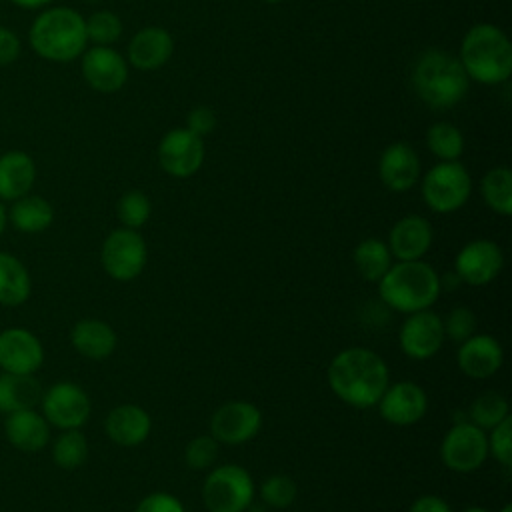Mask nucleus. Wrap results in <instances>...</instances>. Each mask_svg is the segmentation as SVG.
Here are the masks:
<instances>
[{
  "label": "nucleus",
  "mask_w": 512,
  "mask_h": 512,
  "mask_svg": "<svg viewBox=\"0 0 512 512\" xmlns=\"http://www.w3.org/2000/svg\"><path fill=\"white\" fill-rule=\"evenodd\" d=\"M470 422L482 430H492L496 424H500L504 418L510 416L508 412V402L502 394L488 390L480 394L468 410Z\"/></svg>",
  "instance_id": "obj_32"
},
{
  "label": "nucleus",
  "mask_w": 512,
  "mask_h": 512,
  "mask_svg": "<svg viewBox=\"0 0 512 512\" xmlns=\"http://www.w3.org/2000/svg\"><path fill=\"white\" fill-rule=\"evenodd\" d=\"M262 426V414L252 402L232 400L216 408L210 418V436L216 442L238 446L252 440Z\"/></svg>",
  "instance_id": "obj_11"
},
{
  "label": "nucleus",
  "mask_w": 512,
  "mask_h": 512,
  "mask_svg": "<svg viewBox=\"0 0 512 512\" xmlns=\"http://www.w3.org/2000/svg\"><path fill=\"white\" fill-rule=\"evenodd\" d=\"M8 220L18 232L24 234H38L50 228L54 220V208L52 204L36 194H26L12 202Z\"/></svg>",
  "instance_id": "obj_27"
},
{
  "label": "nucleus",
  "mask_w": 512,
  "mask_h": 512,
  "mask_svg": "<svg viewBox=\"0 0 512 512\" xmlns=\"http://www.w3.org/2000/svg\"><path fill=\"white\" fill-rule=\"evenodd\" d=\"M442 326H444V336H450L454 342H464L476 330V316L470 308L458 306L446 316V320H442Z\"/></svg>",
  "instance_id": "obj_38"
},
{
  "label": "nucleus",
  "mask_w": 512,
  "mask_h": 512,
  "mask_svg": "<svg viewBox=\"0 0 512 512\" xmlns=\"http://www.w3.org/2000/svg\"><path fill=\"white\" fill-rule=\"evenodd\" d=\"M354 266L358 274L368 282H378L392 266V254L388 244L378 238H366L354 248Z\"/></svg>",
  "instance_id": "obj_29"
},
{
  "label": "nucleus",
  "mask_w": 512,
  "mask_h": 512,
  "mask_svg": "<svg viewBox=\"0 0 512 512\" xmlns=\"http://www.w3.org/2000/svg\"><path fill=\"white\" fill-rule=\"evenodd\" d=\"M150 212H152L150 200L140 190H130L122 194L116 206L118 220L124 224V228H132V230L144 226L150 218Z\"/></svg>",
  "instance_id": "obj_34"
},
{
  "label": "nucleus",
  "mask_w": 512,
  "mask_h": 512,
  "mask_svg": "<svg viewBox=\"0 0 512 512\" xmlns=\"http://www.w3.org/2000/svg\"><path fill=\"white\" fill-rule=\"evenodd\" d=\"M152 428L148 412L138 404H120L112 408L104 420V430L108 438L124 448L142 444Z\"/></svg>",
  "instance_id": "obj_22"
},
{
  "label": "nucleus",
  "mask_w": 512,
  "mask_h": 512,
  "mask_svg": "<svg viewBox=\"0 0 512 512\" xmlns=\"http://www.w3.org/2000/svg\"><path fill=\"white\" fill-rule=\"evenodd\" d=\"M216 128V114L212 108L208 106H196L188 112L186 116V130L194 132L196 136H206L210 132H214Z\"/></svg>",
  "instance_id": "obj_41"
},
{
  "label": "nucleus",
  "mask_w": 512,
  "mask_h": 512,
  "mask_svg": "<svg viewBox=\"0 0 512 512\" xmlns=\"http://www.w3.org/2000/svg\"><path fill=\"white\" fill-rule=\"evenodd\" d=\"M4 434L8 442L22 452H36L50 440V424L34 408L6 414Z\"/></svg>",
  "instance_id": "obj_23"
},
{
  "label": "nucleus",
  "mask_w": 512,
  "mask_h": 512,
  "mask_svg": "<svg viewBox=\"0 0 512 512\" xmlns=\"http://www.w3.org/2000/svg\"><path fill=\"white\" fill-rule=\"evenodd\" d=\"M432 238L434 232L430 222L422 216L408 214L392 226L388 236V250L398 258V262L420 260L432 246Z\"/></svg>",
  "instance_id": "obj_20"
},
{
  "label": "nucleus",
  "mask_w": 512,
  "mask_h": 512,
  "mask_svg": "<svg viewBox=\"0 0 512 512\" xmlns=\"http://www.w3.org/2000/svg\"><path fill=\"white\" fill-rule=\"evenodd\" d=\"M136 512H186V508L168 492H152L138 502Z\"/></svg>",
  "instance_id": "obj_40"
},
{
  "label": "nucleus",
  "mask_w": 512,
  "mask_h": 512,
  "mask_svg": "<svg viewBox=\"0 0 512 512\" xmlns=\"http://www.w3.org/2000/svg\"><path fill=\"white\" fill-rule=\"evenodd\" d=\"M146 242L132 228L112 230L100 250V260L106 274L118 282H130L146 266Z\"/></svg>",
  "instance_id": "obj_8"
},
{
  "label": "nucleus",
  "mask_w": 512,
  "mask_h": 512,
  "mask_svg": "<svg viewBox=\"0 0 512 512\" xmlns=\"http://www.w3.org/2000/svg\"><path fill=\"white\" fill-rule=\"evenodd\" d=\"M412 84L420 100L428 106L452 108L466 96L470 78L456 56L432 48L416 60Z\"/></svg>",
  "instance_id": "obj_5"
},
{
  "label": "nucleus",
  "mask_w": 512,
  "mask_h": 512,
  "mask_svg": "<svg viewBox=\"0 0 512 512\" xmlns=\"http://www.w3.org/2000/svg\"><path fill=\"white\" fill-rule=\"evenodd\" d=\"M386 362L368 348H346L328 366L330 390L352 408L376 406L388 388Z\"/></svg>",
  "instance_id": "obj_1"
},
{
  "label": "nucleus",
  "mask_w": 512,
  "mask_h": 512,
  "mask_svg": "<svg viewBox=\"0 0 512 512\" xmlns=\"http://www.w3.org/2000/svg\"><path fill=\"white\" fill-rule=\"evenodd\" d=\"M408 512H452V508L448 506V502L444 498L426 494V496H420L418 500H414Z\"/></svg>",
  "instance_id": "obj_43"
},
{
  "label": "nucleus",
  "mask_w": 512,
  "mask_h": 512,
  "mask_svg": "<svg viewBox=\"0 0 512 512\" xmlns=\"http://www.w3.org/2000/svg\"><path fill=\"white\" fill-rule=\"evenodd\" d=\"M86 458H88V442H86V436L80 432V428L64 430L56 438L52 446V460L56 462V466L64 470H74L82 466Z\"/></svg>",
  "instance_id": "obj_33"
},
{
  "label": "nucleus",
  "mask_w": 512,
  "mask_h": 512,
  "mask_svg": "<svg viewBox=\"0 0 512 512\" xmlns=\"http://www.w3.org/2000/svg\"><path fill=\"white\" fill-rule=\"evenodd\" d=\"M10 2L20 6V8H26V10H36V8H42V6L50 4L52 0H10Z\"/></svg>",
  "instance_id": "obj_44"
},
{
  "label": "nucleus",
  "mask_w": 512,
  "mask_h": 512,
  "mask_svg": "<svg viewBox=\"0 0 512 512\" xmlns=\"http://www.w3.org/2000/svg\"><path fill=\"white\" fill-rule=\"evenodd\" d=\"M458 60L468 78L480 84H500L512 72V46L498 26L476 24L464 34Z\"/></svg>",
  "instance_id": "obj_3"
},
{
  "label": "nucleus",
  "mask_w": 512,
  "mask_h": 512,
  "mask_svg": "<svg viewBox=\"0 0 512 512\" xmlns=\"http://www.w3.org/2000/svg\"><path fill=\"white\" fill-rule=\"evenodd\" d=\"M88 2H98V0H88Z\"/></svg>",
  "instance_id": "obj_49"
},
{
  "label": "nucleus",
  "mask_w": 512,
  "mask_h": 512,
  "mask_svg": "<svg viewBox=\"0 0 512 512\" xmlns=\"http://www.w3.org/2000/svg\"><path fill=\"white\" fill-rule=\"evenodd\" d=\"M442 318L430 310L408 314L400 328V348L408 358L426 360L432 358L444 342Z\"/></svg>",
  "instance_id": "obj_14"
},
{
  "label": "nucleus",
  "mask_w": 512,
  "mask_h": 512,
  "mask_svg": "<svg viewBox=\"0 0 512 512\" xmlns=\"http://www.w3.org/2000/svg\"><path fill=\"white\" fill-rule=\"evenodd\" d=\"M426 144L434 156L444 162L458 160L464 152V136L450 122H436L426 132Z\"/></svg>",
  "instance_id": "obj_31"
},
{
  "label": "nucleus",
  "mask_w": 512,
  "mask_h": 512,
  "mask_svg": "<svg viewBox=\"0 0 512 512\" xmlns=\"http://www.w3.org/2000/svg\"><path fill=\"white\" fill-rule=\"evenodd\" d=\"M174 52V40L168 30L148 26L138 30L128 44V60L138 70L162 68Z\"/></svg>",
  "instance_id": "obj_21"
},
{
  "label": "nucleus",
  "mask_w": 512,
  "mask_h": 512,
  "mask_svg": "<svg viewBox=\"0 0 512 512\" xmlns=\"http://www.w3.org/2000/svg\"><path fill=\"white\" fill-rule=\"evenodd\" d=\"M70 342L78 354L90 360H104L116 348V332L104 320L86 318L74 324Z\"/></svg>",
  "instance_id": "obj_25"
},
{
  "label": "nucleus",
  "mask_w": 512,
  "mask_h": 512,
  "mask_svg": "<svg viewBox=\"0 0 512 512\" xmlns=\"http://www.w3.org/2000/svg\"><path fill=\"white\" fill-rule=\"evenodd\" d=\"M472 192V180L468 170L452 162H440L430 168L422 180V196L428 208L440 214L456 212L466 204Z\"/></svg>",
  "instance_id": "obj_7"
},
{
  "label": "nucleus",
  "mask_w": 512,
  "mask_h": 512,
  "mask_svg": "<svg viewBox=\"0 0 512 512\" xmlns=\"http://www.w3.org/2000/svg\"><path fill=\"white\" fill-rule=\"evenodd\" d=\"M296 494H298L296 482L292 478H288L286 474H274V476L266 478L260 486L262 502L266 506L278 508V510L292 506L296 500Z\"/></svg>",
  "instance_id": "obj_36"
},
{
  "label": "nucleus",
  "mask_w": 512,
  "mask_h": 512,
  "mask_svg": "<svg viewBox=\"0 0 512 512\" xmlns=\"http://www.w3.org/2000/svg\"><path fill=\"white\" fill-rule=\"evenodd\" d=\"M32 280L28 268L16 256L0 252V304L20 306L30 298Z\"/></svg>",
  "instance_id": "obj_28"
},
{
  "label": "nucleus",
  "mask_w": 512,
  "mask_h": 512,
  "mask_svg": "<svg viewBox=\"0 0 512 512\" xmlns=\"http://www.w3.org/2000/svg\"><path fill=\"white\" fill-rule=\"evenodd\" d=\"M216 456H218V442L210 434L196 436L186 444V450H184V460L188 468H194V470L208 468L216 460Z\"/></svg>",
  "instance_id": "obj_37"
},
{
  "label": "nucleus",
  "mask_w": 512,
  "mask_h": 512,
  "mask_svg": "<svg viewBox=\"0 0 512 512\" xmlns=\"http://www.w3.org/2000/svg\"><path fill=\"white\" fill-rule=\"evenodd\" d=\"M264 2H268V4H278V2H284V0H264Z\"/></svg>",
  "instance_id": "obj_48"
},
{
  "label": "nucleus",
  "mask_w": 512,
  "mask_h": 512,
  "mask_svg": "<svg viewBox=\"0 0 512 512\" xmlns=\"http://www.w3.org/2000/svg\"><path fill=\"white\" fill-rule=\"evenodd\" d=\"M122 34L120 18L110 10H98L86 20V36L94 46H110Z\"/></svg>",
  "instance_id": "obj_35"
},
{
  "label": "nucleus",
  "mask_w": 512,
  "mask_h": 512,
  "mask_svg": "<svg viewBox=\"0 0 512 512\" xmlns=\"http://www.w3.org/2000/svg\"><path fill=\"white\" fill-rule=\"evenodd\" d=\"M380 416L394 426L416 424L428 408V396L422 386L414 382H398L388 386L378 400Z\"/></svg>",
  "instance_id": "obj_17"
},
{
  "label": "nucleus",
  "mask_w": 512,
  "mask_h": 512,
  "mask_svg": "<svg viewBox=\"0 0 512 512\" xmlns=\"http://www.w3.org/2000/svg\"><path fill=\"white\" fill-rule=\"evenodd\" d=\"M80 68L86 84L102 94L120 90L128 80L126 60L110 46H94L84 50Z\"/></svg>",
  "instance_id": "obj_15"
},
{
  "label": "nucleus",
  "mask_w": 512,
  "mask_h": 512,
  "mask_svg": "<svg viewBox=\"0 0 512 512\" xmlns=\"http://www.w3.org/2000/svg\"><path fill=\"white\" fill-rule=\"evenodd\" d=\"M20 38L14 30L0 26V66L12 64L20 56Z\"/></svg>",
  "instance_id": "obj_42"
},
{
  "label": "nucleus",
  "mask_w": 512,
  "mask_h": 512,
  "mask_svg": "<svg viewBox=\"0 0 512 512\" xmlns=\"http://www.w3.org/2000/svg\"><path fill=\"white\" fill-rule=\"evenodd\" d=\"M458 368L474 380H484L494 376L502 362L504 350L500 342L490 334H472L468 340L460 342L458 354Z\"/></svg>",
  "instance_id": "obj_18"
},
{
  "label": "nucleus",
  "mask_w": 512,
  "mask_h": 512,
  "mask_svg": "<svg viewBox=\"0 0 512 512\" xmlns=\"http://www.w3.org/2000/svg\"><path fill=\"white\" fill-rule=\"evenodd\" d=\"M442 280L436 270L422 260L392 264L378 280L380 298L394 310L412 314L428 310L440 296Z\"/></svg>",
  "instance_id": "obj_4"
},
{
  "label": "nucleus",
  "mask_w": 512,
  "mask_h": 512,
  "mask_svg": "<svg viewBox=\"0 0 512 512\" xmlns=\"http://www.w3.org/2000/svg\"><path fill=\"white\" fill-rule=\"evenodd\" d=\"M36 180V164L22 150L0 154V200H18L30 192Z\"/></svg>",
  "instance_id": "obj_24"
},
{
  "label": "nucleus",
  "mask_w": 512,
  "mask_h": 512,
  "mask_svg": "<svg viewBox=\"0 0 512 512\" xmlns=\"http://www.w3.org/2000/svg\"><path fill=\"white\" fill-rule=\"evenodd\" d=\"M44 362V348L36 334L14 326L0 332V368L12 374H34Z\"/></svg>",
  "instance_id": "obj_16"
},
{
  "label": "nucleus",
  "mask_w": 512,
  "mask_h": 512,
  "mask_svg": "<svg viewBox=\"0 0 512 512\" xmlns=\"http://www.w3.org/2000/svg\"><path fill=\"white\" fill-rule=\"evenodd\" d=\"M42 386L34 374L0 372V412L10 414L16 410L34 408L40 404Z\"/></svg>",
  "instance_id": "obj_26"
},
{
  "label": "nucleus",
  "mask_w": 512,
  "mask_h": 512,
  "mask_svg": "<svg viewBox=\"0 0 512 512\" xmlns=\"http://www.w3.org/2000/svg\"><path fill=\"white\" fill-rule=\"evenodd\" d=\"M28 40L40 58L70 62L86 50V20L68 6L48 8L34 18Z\"/></svg>",
  "instance_id": "obj_2"
},
{
  "label": "nucleus",
  "mask_w": 512,
  "mask_h": 512,
  "mask_svg": "<svg viewBox=\"0 0 512 512\" xmlns=\"http://www.w3.org/2000/svg\"><path fill=\"white\" fill-rule=\"evenodd\" d=\"M252 498V476L238 464H224L212 470L202 486V500L208 512H244Z\"/></svg>",
  "instance_id": "obj_6"
},
{
  "label": "nucleus",
  "mask_w": 512,
  "mask_h": 512,
  "mask_svg": "<svg viewBox=\"0 0 512 512\" xmlns=\"http://www.w3.org/2000/svg\"><path fill=\"white\" fill-rule=\"evenodd\" d=\"M488 456V438L472 422H456L442 438L440 458L454 472H474Z\"/></svg>",
  "instance_id": "obj_9"
},
{
  "label": "nucleus",
  "mask_w": 512,
  "mask_h": 512,
  "mask_svg": "<svg viewBox=\"0 0 512 512\" xmlns=\"http://www.w3.org/2000/svg\"><path fill=\"white\" fill-rule=\"evenodd\" d=\"M500 512H512V506H510V504H506V506H504Z\"/></svg>",
  "instance_id": "obj_47"
},
{
  "label": "nucleus",
  "mask_w": 512,
  "mask_h": 512,
  "mask_svg": "<svg viewBox=\"0 0 512 512\" xmlns=\"http://www.w3.org/2000/svg\"><path fill=\"white\" fill-rule=\"evenodd\" d=\"M6 222H8V212H6V208H4V204L0 200V236H2V232L6 228Z\"/></svg>",
  "instance_id": "obj_45"
},
{
  "label": "nucleus",
  "mask_w": 512,
  "mask_h": 512,
  "mask_svg": "<svg viewBox=\"0 0 512 512\" xmlns=\"http://www.w3.org/2000/svg\"><path fill=\"white\" fill-rule=\"evenodd\" d=\"M512 418H504L492 428L488 438V452L506 468L512 466Z\"/></svg>",
  "instance_id": "obj_39"
},
{
  "label": "nucleus",
  "mask_w": 512,
  "mask_h": 512,
  "mask_svg": "<svg viewBox=\"0 0 512 512\" xmlns=\"http://www.w3.org/2000/svg\"><path fill=\"white\" fill-rule=\"evenodd\" d=\"M204 142L186 128H174L164 134L158 144V162L162 170L174 178L196 174L204 162Z\"/></svg>",
  "instance_id": "obj_12"
},
{
  "label": "nucleus",
  "mask_w": 512,
  "mask_h": 512,
  "mask_svg": "<svg viewBox=\"0 0 512 512\" xmlns=\"http://www.w3.org/2000/svg\"><path fill=\"white\" fill-rule=\"evenodd\" d=\"M42 416L60 430L82 428L90 416V398L74 382H56L40 398Z\"/></svg>",
  "instance_id": "obj_10"
},
{
  "label": "nucleus",
  "mask_w": 512,
  "mask_h": 512,
  "mask_svg": "<svg viewBox=\"0 0 512 512\" xmlns=\"http://www.w3.org/2000/svg\"><path fill=\"white\" fill-rule=\"evenodd\" d=\"M378 176L392 192L410 190L420 176V158L406 142L390 144L378 160Z\"/></svg>",
  "instance_id": "obj_19"
},
{
  "label": "nucleus",
  "mask_w": 512,
  "mask_h": 512,
  "mask_svg": "<svg viewBox=\"0 0 512 512\" xmlns=\"http://www.w3.org/2000/svg\"><path fill=\"white\" fill-rule=\"evenodd\" d=\"M462 512H490V510H486V508H482V506H470V508H466V510H462Z\"/></svg>",
  "instance_id": "obj_46"
},
{
  "label": "nucleus",
  "mask_w": 512,
  "mask_h": 512,
  "mask_svg": "<svg viewBox=\"0 0 512 512\" xmlns=\"http://www.w3.org/2000/svg\"><path fill=\"white\" fill-rule=\"evenodd\" d=\"M504 266V254L492 240H472L460 248L454 260L456 276L470 286L490 284Z\"/></svg>",
  "instance_id": "obj_13"
},
{
  "label": "nucleus",
  "mask_w": 512,
  "mask_h": 512,
  "mask_svg": "<svg viewBox=\"0 0 512 512\" xmlns=\"http://www.w3.org/2000/svg\"><path fill=\"white\" fill-rule=\"evenodd\" d=\"M482 196L486 204L502 214H512V172L506 166H496L488 170L482 178Z\"/></svg>",
  "instance_id": "obj_30"
}]
</instances>
